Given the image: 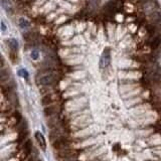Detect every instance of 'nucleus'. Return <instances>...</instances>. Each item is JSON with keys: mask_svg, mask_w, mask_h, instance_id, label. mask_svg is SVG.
<instances>
[{"mask_svg": "<svg viewBox=\"0 0 161 161\" xmlns=\"http://www.w3.org/2000/svg\"><path fill=\"white\" fill-rule=\"evenodd\" d=\"M58 80V76H56V73H47L42 75L41 77L38 79V83L41 85L42 87H51L54 83Z\"/></svg>", "mask_w": 161, "mask_h": 161, "instance_id": "obj_1", "label": "nucleus"}, {"mask_svg": "<svg viewBox=\"0 0 161 161\" xmlns=\"http://www.w3.org/2000/svg\"><path fill=\"white\" fill-rule=\"evenodd\" d=\"M111 60H112V58H111V51H110V49L106 47V49H104L103 53H102L101 58H100V67H101V69H106V67L111 64Z\"/></svg>", "mask_w": 161, "mask_h": 161, "instance_id": "obj_2", "label": "nucleus"}, {"mask_svg": "<svg viewBox=\"0 0 161 161\" xmlns=\"http://www.w3.org/2000/svg\"><path fill=\"white\" fill-rule=\"evenodd\" d=\"M84 60V56H80L79 53H74V54H69L65 58V62L67 65H71V66H78L82 62V60Z\"/></svg>", "mask_w": 161, "mask_h": 161, "instance_id": "obj_3", "label": "nucleus"}, {"mask_svg": "<svg viewBox=\"0 0 161 161\" xmlns=\"http://www.w3.org/2000/svg\"><path fill=\"white\" fill-rule=\"evenodd\" d=\"M148 20L151 22V24L160 25L161 24V13L158 11H152L148 15Z\"/></svg>", "mask_w": 161, "mask_h": 161, "instance_id": "obj_4", "label": "nucleus"}, {"mask_svg": "<svg viewBox=\"0 0 161 161\" xmlns=\"http://www.w3.org/2000/svg\"><path fill=\"white\" fill-rule=\"evenodd\" d=\"M120 77L123 79H139L141 77L140 71H120Z\"/></svg>", "mask_w": 161, "mask_h": 161, "instance_id": "obj_5", "label": "nucleus"}, {"mask_svg": "<svg viewBox=\"0 0 161 161\" xmlns=\"http://www.w3.org/2000/svg\"><path fill=\"white\" fill-rule=\"evenodd\" d=\"M60 112V107L58 105H49V107L44 109V115L45 116H56Z\"/></svg>", "mask_w": 161, "mask_h": 161, "instance_id": "obj_6", "label": "nucleus"}, {"mask_svg": "<svg viewBox=\"0 0 161 161\" xmlns=\"http://www.w3.org/2000/svg\"><path fill=\"white\" fill-rule=\"evenodd\" d=\"M56 100H58V96L56 94L51 93V94H46L42 98L41 103H42V105L47 106V105H51V104L54 103V101H56Z\"/></svg>", "mask_w": 161, "mask_h": 161, "instance_id": "obj_7", "label": "nucleus"}, {"mask_svg": "<svg viewBox=\"0 0 161 161\" xmlns=\"http://www.w3.org/2000/svg\"><path fill=\"white\" fill-rule=\"evenodd\" d=\"M35 138H36V141H37L38 145L41 147L42 150H45L46 149V142H45V139L43 137V135L40 133V132H36L35 133Z\"/></svg>", "mask_w": 161, "mask_h": 161, "instance_id": "obj_8", "label": "nucleus"}, {"mask_svg": "<svg viewBox=\"0 0 161 161\" xmlns=\"http://www.w3.org/2000/svg\"><path fill=\"white\" fill-rule=\"evenodd\" d=\"M6 42H7L8 46L11 49L12 51H17V49H18V42H17L16 40H14V38H10V40H6Z\"/></svg>", "mask_w": 161, "mask_h": 161, "instance_id": "obj_9", "label": "nucleus"}, {"mask_svg": "<svg viewBox=\"0 0 161 161\" xmlns=\"http://www.w3.org/2000/svg\"><path fill=\"white\" fill-rule=\"evenodd\" d=\"M62 54L65 56H69V54H74V53H80V49H79L78 47H74V49H62L60 51Z\"/></svg>", "mask_w": 161, "mask_h": 161, "instance_id": "obj_10", "label": "nucleus"}, {"mask_svg": "<svg viewBox=\"0 0 161 161\" xmlns=\"http://www.w3.org/2000/svg\"><path fill=\"white\" fill-rule=\"evenodd\" d=\"M69 76L71 78H75V79H83L86 76V71H80V69H77V71H74V74H71Z\"/></svg>", "mask_w": 161, "mask_h": 161, "instance_id": "obj_11", "label": "nucleus"}, {"mask_svg": "<svg viewBox=\"0 0 161 161\" xmlns=\"http://www.w3.org/2000/svg\"><path fill=\"white\" fill-rule=\"evenodd\" d=\"M160 44H161V38L158 37V36L153 37V40H152L151 42H150V46H151L153 49H158V47L160 46Z\"/></svg>", "mask_w": 161, "mask_h": 161, "instance_id": "obj_12", "label": "nucleus"}, {"mask_svg": "<svg viewBox=\"0 0 161 161\" xmlns=\"http://www.w3.org/2000/svg\"><path fill=\"white\" fill-rule=\"evenodd\" d=\"M62 29H64V32L60 34L62 38H69L71 35H73V29H71V27L62 28Z\"/></svg>", "mask_w": 161, "mask_h": 161, "instance_id": "obj_13", "label": "nucleus"}, {"mask_svg": "<svg viewBox=\"0 0 161 161\" xmlns=\"http://www.w3.org/2000/svg\"><path fill=\"white\" fill-rule=\"evenodd\" d=\"M23 153H24V156H27L31 153V143L30 141H27L24 144V147H23Z\"/></svg>", "mask_w": 161, "mask_h": 161, "instance_id": "obj_14", "label": "nucleus"}, {"mask_svg": "<svg viewBox=\"0 0 161 161\" xmlns=\"http://www.w3.org/2000/svg\"><path fill=\"white\" fill-rule=\"evenodd\" d=\"M69 43H73L75 45H80V43H85V40L82 38V36H77V37L74 38V40L69 41Z\"/></svg>", "mask_w": 161, "mask_h": 161, "instance_id": "obj_15", "label": "nucleus"}, {"mask_svg": "<svg viewBox=\"0 0 161 161\" xmlns=\"http://www.w3.org/2000/svg\"><path fill=\"white\" fill-rule=\"evenodd\" d=\"M19 26L21 28H27L29 26V22H28V20L24 18H20L19 19Z\"/></svg>", "mask_w": 161, "mask_h": 161, "instance_id": "obj_16", "label": "nucleus"}, {"mask_svg": "<svg viewBox=\"0 0 161 161\" xmlns=\"http://www.w3.org/2000/svg\"><path fill=\"white\" fill-rule=\"evenodd\" d=\"M18 75L21 76L22 78H24V79H28V77H29V74H28V71L25 69H21L18 71Z\"/></svg>", "mask_w": 161, "mask_h": 161, "instance_id": "obj_17", "label": "nucleus"}, {"mask_svg": "<svg viewBox=\"0 0 161 161\" xmlns=\"http://www.w3.org/2000/svg\"><path fill=\"white\" fill-rule=\"evenodd\" d=\"M30 56H31L32 60H37L38 56H40V51H37V49H32L31 53H30Z\"/></svg>", "mask_w": 161, "mask_h": 161, "instance_id": "obj_18", "label": "nucleus"}, {"mask_svg": "<svg viewBox=\"0 0 161 161\" xmlns=\"http://www.w3.org/2000/svg\"><path fill=\"white\" fill-rule=\"evenodd\" d=\"M85 27H86V24H85V23H80V24L78 25V30H79V31H83V30L85 29Z\"/></svg>", "mask_w": 161, "mask_h": 161, "instance_id": "obj_19", "label": "nucleus"}, {"mask_svg": "<svg viewBox=\"0 0 161 161\" xmlns=\"http://www.w3.org/2000/svg\"><path fill=\"white\" fill-rule=\"evenodd\" d=\"M66 19H67V17H66V16H62L60 19H58V20H56V23H58H58H62V22H64V21L66 20Z\"/></svg>", "mask_w": 161, "mask_h": 161, "instance_id": "obj_20", "label": "nucleus"}, {"mask_svg": "<svg viewBox=\"0 0 161 161\" xmlns=\"http://www.w3.org/2000/svg\"><path fill=\"white\" fill-rule=\"evenodd\" d=\"M56 13H53V14H51L49 16H47V20H51V19H53L54 17H56Z\"/></svg>", "mask_w": 161, "mask_h": 161, "instance_id": "obj_21", "label": "nucleus"}, {"mask_svg": "<svg viewBox=\"0 0 161 161\" xmlns=\"http://www.w3.org/2000/svg\"><path fill=\"white\" fill-rule=\"evenodd\" d=\"M1 29H2V31H5L6 30V25L4 24L3 21H1Z\"/></svg>", "mask_w": 161, "mask_h": 161, "instance_id": "obj_22", "label": "nucleus"}, {"mask_svg": "<svg viewBox=\"0 0 161 161\" xmlns=\"http://www.w3.org/2000/svg\"><path fill=\"white\" fill-rule=\"evenodd\" d=\"M122 18H123V16H120V15H117V19H118V22H121V20H122Z\"/></svg>", "mask_w": 161, "mask_h": 161, "instance_id": "obj_23", "label": "nucleus"}, {"mask_svg": "<svg viewBox=\"0 0 161 161\" xmlns=\"http://www.w3.org/2000/svg\"><path fill=\"white\" fill-rule=\"evenodd\" d=\"M130 28H131V30H132V31H135V28H136V25L131 24V25H130Z\"/></svg>", "mask_w": 161, "mask_h": 161, "instance_id": "obj_24", "label": "nucleus"}, {"mask_svg": "<svg viewBox=\"0 0 161 161\" xmlns=\"http://www.w3.org/2000/svg\"><path fill=\"white\" fill-rule=\"evenodd\" d=\"M90 1L92 2V3L96 4V3H98V2H99V0H90Z\"/></svg>", "mask_w": 161, "mask_h": 161, "instance_id": "obj_25", "label": "nucleus"}, {"mask_svg": "<svg viewBox=\"0 0 161 161\" xmlns=\"http://www.w3.org/2000/svg\"><path fill=\"white\" fill-rule=\"evenodd\" d=\"M141 1H142L143 3H147V2L149 1V0H141Z\"/></svg>", "mask_w": 161, "mask_h": 161, "instance_id": "obj_26", "label": "nucleus"}, {"mask_svg": "<svg viewBox=\"0 0 161 161\" xmlns=\"http://www.w3.org/2000/svg\"><path fill=\"white\" fill-rule=\"evenodd\" d=\"M71 2H78L79 0H71Z\"/></svg>", "mask_w": 161, "mask_h": 161, "instance_id": "obj_27", "label": "nucleus"}]
</instances>
